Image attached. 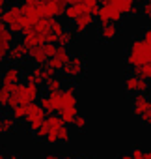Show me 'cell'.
<instances>
[{
  "instance_id": "cell-1",
  "label": "cell",
  "mask_w": 151,
  "mask_h": 159,
  "mask_svg": "<svg viewBox=\"0 0 151 159\" xmlns=\"http://www.w3.org/2000/svg\"><path fill=\"white\" fill-rule=\"evenodd\" d=\"M34 137L47 144H62V142L71 140V129L58 114L52 112V114H47V118L39 125V129L34 131Z\"/></svg>"
},
{
  "instance_id": "cell-2",
  "label": "cell",
  "mask_w": 151,
  "mask_h": 159,
  "mask_svg": "<svg viewBox=\"0 0 151 159\" xmlns=\"http://www.w3.org/2000/svg\"><path fill=\"white\" fill-rule=\"evenodd\" d=\"M151 60V45H147L144 39H132L127 54H125V62L129 67H140L145 62Z\"/></svg>"
},
{
  "instance_id": "cell-3",
  "label": "cell",
  "mask_w": 151,
  "mask_h": 159,
  "mask_svg": "<svg viewBox=\"0 0 151 159\" xmlns=\"http://www.w3.org/2000/svg\"><path fill=\"white\" fill-rule=\"evenodd\" d=\"M0 21H2V23H4L13 34H19V32H23V28H24V15H23L19 4H11V6H8Z\"/></svg>"
},
{
  "instance_id": "cell-4",
  "label": "cell",
  "mask_w": 151,
  "mask_h": 159,
  "mask_svg": "<svg viewBox=\"0 0 151 159\" xmlns=\"http://www.w3.org/2000/svg\"><path fill=\"white\" fill-rule=\"evenodd\" d=\"M56 52V45L54 43H41V45H36L32 49H28V58L34 66H45L49 58H52Z\"/></svg>"
},
{
  "instance_id": "cell-5",
  "label": "cell",
  "mask_w": 151,
  "mask_h": 159,
  "mask_svg": "<svg viewBox=\"0 0 151 159\" xmlns=\"http://www.w3.org/2000/svg\"><path fill=\"white\" fill-rule=\"evenodd\" d=\"M11 92L17 96L19 105L34 103V101H37V99H39V96H41L39 86H36V84H28V83H26V84H21V83L13 84V86H11Z\"/></svg>"
},
{
  "instance_id": "cell-6",
  "label": "cell",
  "mask_w": 151,
  "mask_h": 159,
  "mask_svg": "<svg viewBox=\"0 0 151 159\" xmlns=\"http://www.w3.org/2000/svg\"><path fill=\"white\" fill-rule=\"evenodd\" d=\"M52 75H56V71L52 67H49L47 64L45 66H34L32 69H28L26 73H23L24 81L28 84H36V86L45 84V81H47V79H50Z\"/></svg>"
},
{
  "instance_id": "cell-7",
  "label": "cell",
  "mask_w": 151,
  "mask_h": 159,
  "mask_svg": "<svg viewBox=\"0 0 151 159\" xmlns=\"http://www.w3.org/2000/svg\"><path fill=\"white\" fill-rule=\"evenodd\" d=\"M86 71V60L84 56L80 54H75L67 60V64L62 67V73L65 79H71V81H77V79H80Z\"/></svg>"
},
{
  "instance_id": "cell-8",
  "label": "cell",
  "mask_w": 151,
  "mask_h": 159,
  "mask_svg": "<svg viewBox=\"0 0 151 159\" xmlns=\"http://www.w3.org/2000/svg\"><path fill=\"white\" fill-rule=\"evenodd\" d=\"M45 118H47V112H45V109H43L37 101L26 105V116H24V122H26V125L30 127L32 133H34L36 129H39V125L45 122Z\"/></svg>"
},
{
  "instance_id": "cell-9",
  "label": "cell",
  "mask_w": 151,
  "mask_h": 159,
  "mask_svg": "<svg viewBox=\"0 0 151 159\" xmlns=\"http://www.w3.org/2000/svg\"><path fill=\"white\" fill-rule=\"evenodd\" d=\"M65 8V0H37V10L41 17H62Z\"/></svg>"
},
{
  "instance_id": "cell-10",
  "label": "cell",
  "mask_w": 151,
  "mask_h": 159,
  "mask_svg": "<svg viewBox=\"0 0 151 159\" xmlns=\"http://www.w3.org/2000/svg\"><path fill=\"white\" fill-rule=\"evenodd\" d=\"M97 21L99 25H106V23H119L123 19V13L110 2V0H105V4L99 6V11H97Z\"/></svg>"
},
{
  "instance_id": "cell-11",
  "label": "cell",
  "mask_w": 151,
  "mask_h": 159,
  "mask_svg": "<svg viewBox=\"0 0 151 159\" xmlns=\"http://www.w3.org/2000/svg\"><path fill=\"white\" fill-rule=\"evenodd\" d=\"M13 43H15V34L0 21V66H4V62L8 60V51Z\"/></svg>"
},
{
  "instance_id": "cell-12",
  "label": "cell",
  "mask_w": 151,
  "mask_h": 159,
  "mask_svg": "<svg viewBox=\"0 0 151 159\" xmlns=\"http://www.w3.org/2000/svg\"><path fill=\"white\" fill-rule=\"evenodd\" d=\"M131 109H132V114L136 118H140L142 114H145V112L151 111V98L147 94H142V92L134 94V98L131 101Z\"/></svg>"
},
{
  "instance_id": "cell-13",
  "label": "cell",
  "mask_w": 151,
  "mask_h": 159,
  "mask_svg": "<svg viewBox=\"0 0 151 159\" xmlns=\"http://www.w3.org/2000/svg\"><path fill=\"white\" fill-rule=\"evenodd\" d=\"M21 79H23V69L17 64L4 67V71L0 73V81L4 84H17V83H21Z\"/></svg>"
},
{
  "instance_id": "cell-14",
  "label": "cell",
  "mask_w": 151,
  "mask_h": 159,
  "mask_svg": "<svg viewBox=\"0 0 151 159\" xmlns=\"http://www.w3.org/2000/svg\"><path fill=\"white\" fill-rule=\"evenodd\" d=\"M93 19H95V17H93L92 13H88V11L80 13L77 19L73 21V30L77 32L79 36H80V34H86V32L93 26Z\"/></svg>"
},
{
  "instance_id": "cell-15",
  "label": "cell",
  "mask_w": 151,
  "mask_h": 159,
  "mask_svg": "<svg viewBox=\"0 0 151 159\" xmlns=\"http://www.w3.org/2000/svg\"><path fill=\"white\" fill-rule=\"evenodd\" d=\"M28 58V49L24 47V43H13L8 51V62L11 64H23Z\"/></svg>"
},
{
  "instance_id": "cell-16",
  "label": "cell",
  "mask_w": 151,
  "mask_h": 159,
  "mask_svg": "<svg viewBox=\"0 0 151 159\" xmlns=\"http://www.w3.org/2000/svg\"><path fill=\"white\" fill-rule=\"evenodd\" d=\"M110 2L123 13V15H138L140 13V2L142 0H110Z\"/></svg>"
},
{
  "instance_id": "cell-17",
  "label": "cell",
  "mask_w": 151,
  "mask_h": 159,
  "mask_svg": "<svg viewBox=\"0 0 151 159\" xmlns=\"http://www.w3.org/2000/svg\"><path fill=\"white\" fill-rule=\"evenodd\" d=\"M119 36V26L118 23H106V25H101L99 28V38L106 43H112L116 38Z\"/></svg>"
},
{
  "instance_id": "cell-18",
  "label": "cell",
  "mask_w": 151,
  "mask_h": 159,
  "mask_svg": "<svg viewBox=\"0 0 151 159\" xmlns=\"http://www.w3.org/2000/svg\"><path fill=\"white\" fill-rule=\"evenodd\" d=\"M138 83H140V77H136L134 73H131V75H127L125 77V81H123V88H125V92L127 94H138Z\"/></svg>"
},
{
  "instance_id": "cell-19",
  "label": "cell",
  "mask_w": 151,
  "mask_h": 159,
  "mask_svg": "<svg viewBox=\"0 0 151 159\" xmlns=\"http://www.w3.org/2000/svg\"><path fill=\"white\" fill-rule=\"evenodd\" d=\"M15 125H17V120L13 116H2V125H0V133L2 135H10L15 131Z\"/></svg>"
},
{
  "instance_id": "cell-20",
  "label": "cell",
  "mask_w": 151,
  "mask_h": 159,
  "mask_svg": "<svg viewBox=\"0 0 151 159\" xmlns=\"http://www.w3.org/2000/svg\"><path fill=\"white\" fill-rule=\"evenodd\" d=\"M75 39H77V32L75 30H63L62 34H60V38H58V45H65V47H69Z\"/></svg>"
},
{
  "instance_id": "cell-21",
  "label": "cell",
  "mask_w": 151,
  "mask_h": 159,
  "mask_svg": "<svg viewBox=\"0 0 151 159\" xmlns=\"http://www.w3.org/2000/svg\"><path fill=\"white\" fill-rule=\"evenodd\" d=\"M45 88H47V92H56V90H62V88H63V81H62L60 77L52 75L50 79H47V81H45Z\"/></svg>"
},
{
  "instance_id": "cell-22",
  "label": "cell",
  "mask_w": 151,
  "mask_h": 159,
  "mask_svg": "<svg viewBox=\"0 0 151 159\" xmlns=\"http://www.w3.org/2000/svg\"><path fill=\"white\" fill-rule=\"evenodd\" d=\"M77 114H79V107H71V109H65V111L58 112V116H60L67 125L73 124V120H75V116H77Z\"/></svg>"
},
{
  "instance_id": "cell-23",
  "label": "cell",
  "mask_w": 151,
  "mask_h": 159,
  "mask_svg": "<svg viewBox=\"0 0 151 159\" xmlns=\"http://www.w3.org/2000/svg\"><path fill=\"white\" fill-rule=\"evenodd\" d=\"M10 96H11V84H0V107H8V101H10Z\"/></svg>"
},
{
  "instance_id": "cell-24",
  "label": "cell",
  "mask_w": 151,
  "mask_h": 159,
  "mask_svg": "<svg viewBox=\"0 0 151 159\" xmlns=\"http://www.w3.org/2000/svg\"><path fill=\"white\" fill-rule=\"evenodd\" d=\"M54 56L65 66L67 64V60L71 58V52H69V47H65V45H56V52H54Z\"/></svg>"
},
{
  "instance_id": "cell-25",
  "label": "cell",
  "mask_w": 151,
  "mask_h": 159,
  "mask_svg": "<svg viewBox=\"0 0 151 159\" xmlns=\"http://www.w3.org/2000/svg\"><path fill=\"white\" fill-rule=\"evenodd\" d=\"M75 129H79V131H84L86 127H88V118L84 116V114H77V116H75V120H73V124H71Z\"/></svg>"
},
{
  "instance_id": "cell-26",
  "label": "cell",
  "mask_w": 151,
  "mask_h": 159,
  "mask_svg": "<svg viewBox=\"0 0 151 159\" xmlns=\"http://www.w3.org/2000/svg\"><path fill=\"white\" fill-rule=\"evenodd\" d=\"M11 116L15 118V120H23L24 122V116H26V105H17V107H13L11 109Z\"/></svg>"
},
{
  "instance_id": "cell-27",
  "label": "cell",
  "mask_w": 151,
  "mask_h": 159,
  "mask_svg": "<svg viewBox=\"0 0 151 159\" xmlns=\"http://www.w3.org/2000/svg\"><path fill=\"white\" fill-rule=\"evenodd\" d=\"M82 4L86 6V10L95 17L97 11H99V0H82Z\"/></svg>"
},
{
  "instance_id": "cell-28",
  "label": "cell",
  "mask_w": 151,
  "mask_h": 159,
  "mask_svg": "<svg viewBox=\"0 0 151 159\" xmlns=\"http://www.w3.org/2000/svg\"><path fill=\"white\" fill-rule=\"evenodd\" d=\"M140 13H142L147 21H151V0H145V2L140 6Z\"/></svg>"
},
{
  "instance_id": "cell-29",
  "label": "cell",
  "mask_w": 151,
  "mask_h": 159,
  "mask_svg": "<svg viewBox=\"0 0 151 159\" xmlns=\"http://www.w3.org/2000/svg\"><path fill=\"white\" fill-rule=\"evenodd\" d=\"M140 120H142V124H144V125H149V127H151V111H149V112H145V114H142V116H140Z\"/></svg>"
},
{
  "instance_id": "cell-30",
  "label": "cell",
  "mask_w": 151,
  "mask_h": 159,
  "mask_svg": "<svg viewBox=\"0 0 151 159\" xmlns=\"http://www.w3.org/2000/svg\"><path fill=\"white\" fill-rule=\"evenodd\" d=\"M6 8H8V0H0V19H2V15H4V11H6Z\"/></svg>"
},
{
  "instance_id": "cell-31",
  "label": "cell",
  "mask_w": 151,
  "mask_h": 159,
  "mask_svg": "<svg viewBox=\"0 0 151 159\" xmlns=\"http://www.w3.org/2000/svg\"><path fill=\"white\" fill-rule=\"evenodd\" d=\"M43 159H60V155H56V153H45Z\"/></svg>"
},
{
  "instance_id": "cell-32",
  "label": "cell",
  "mask_w": 151,
  "mask_h": 159,
  "mask_svg": "<svg viewBox=\"0 0 151 159\" xmlns=\"http://www.w3.org/2000/svg\"><path fill=\"white\" fill-rule=\"evenodd\" d=\"M0 159H8V153H6V150L0 146Z\"/></svg>"
},
{
  "instance_id": "cell-33",
  "label": "cell",
  "mask_w": 151,
  "mask_h": 159,
  "mask_svg": "<svg viewBox=\"0 0 151 159\" xmlns=\"http://www.w3.org/2000/svg\"><path fill=\"white\" fill-rule=\"evenodd\" d=\"M144 159H151V148L149 150H144Z\"/></svg>"
},
{
  "instance_id": "cell-34",
  "label": "cell",
  "mask_w": 151,
  "mask_h": 159,
  "mask_svg": "<svg viewBox=\"0 0 151 159\" xmlns=\"http://www.w3.org/2000/svg\"><path fill=\"white\" fill-rule=\"evenodd\" d=\"M8 159H23V155H19V153H10Z\"/></svg>"
},
{
  "instance_id": "cell-35",
  "label": "cell",
  "mask_w": 151,
  "mask_h": 159,
  "mask_svg": "<svg viewBox=\"0 0 151 159\" xmlns=\"http://www.w3.org/2000/svg\"><path fill=\"white\" fill-rule=\"evenodd\" d=\"M80 2H82V0H65L67 6H71V4H80Z\"/></svg>"
},
{
  "instance_id": "cell-36",
  "label": "cell",
  "mask_w": 151,
  "mask_h": 159,
  "mask_svg": "<svg viewBox=\"0 0 151 159\" xmlns=\"http://www.w3.org/2000/svg\"><path fill=\"white\" fill-rule=\"evenodd\" d=\"M0 125H2V114H0Z\"/></svg>"
},
{
  "instance_id": "cell-37",
  "label": "cell",
  "mask_w": 151,
  "mask_h": 159,
  "mask_svg": "<svg viewBox=\"0 0 151 159\" xmlns=\"http://www.w3.org/2000/svg\"><path fill=\"white\" fill-rule=\"evenodd\" d=\"M84 159H95V157H84Z\"/></svg>"
},
{
  "instance_id": "cell-38",
  "label": "cell",
  "mask_w": 151,
  "mask_h": 159,
  "mask_svg": "<svg viewBox=\"0 0 151 159\" xmlns=\"http://www.w3.org/2000/svg\"><path fill=\"white\" fill-rule=\"evenodd\" d=\"M2 109H4V107H0V114H2Z\"/></svg>"
},
{
  "instance_id": "cell-39",
  "label": "cell",
  "mask_w": 151,
  "mask_h": 159,
  "mask_svg": "<svg viewBox=\"0 0 151 159\" xmlns=\"http://www.w3.org/2000/svg\"><path fill=\"white\" fill-rule=\"evenodd\" d=\"M75 159H84V157H75Z\"/></svg>"
},
{
  "instance_id": "cell-40",
  "label": "cell",
  "mask_w": 151,
  "mask_h": 159,
  "mask_svg": "<svg viewBox=\"0 0 151 159\" xmlns=\"http://www.w3.org/2000/svg\"><path fill=\"white\" fill-rule=\"evenodd\" d=\"M17 2H21V0H17Z\"/></svg>"
}]
</instances>
